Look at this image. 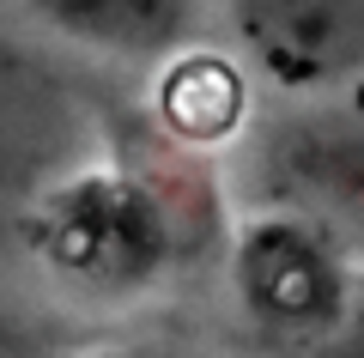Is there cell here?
I'll return each mask as SVG.
<instances>
[{
	"mask_svg": "<svg viewBox=\"0 0 364 358\" xmlns=\"http://www.w3.org/2000/svg\"><path fill=\"white\" fill-rule=\"evenodd\" d=\"M25 249L61 292L134 304L231 249V213L213 152L170 140L158 122L116 128L109 146L25 225Z\"/></svg>",
	"mask_w": 364,
	"mask_h": 358,
	"instance_id": "1",
	"label": "cell"
},
{
	"mask_svg": "<svg viewBox=\"0 0 364 358\" xmlns=\"http://www.w3.org/2000/svg\"><path fill=\"white\" fill-rule=\"evenodd\" d=\"M225 273L237 310L273 352L364 358V261L322 225L286 206H255L231 225Z\"/></svg>",
	"mask_w": 364,
	"mask_h": 358,
	"instance_id": "2",
	"label": "cell"
},
{
	"mask_svg": "<svg viewBox=\"0 0 364 358\" xmlns=\"http://www.w3.org/2000/svg\"><path fill=\"white\" fill-rule=\"evenodd\" d=\"M109 146V122L37 49L0 37V243H25V225L61 182Z\"/></svg>",
	"mask_w": 364,
	"mask_h": 358,
	"instance_id": "3",
	"label": "cell"
},
{
	"mask_svg": "<svg viewBox=\"0 0 364 358\" xmlns=\"http://www.w3.org/2000/svg\"><path fill=\"white\" fill-rule=\"evenodd\" d=\"M261 206L322 225L364 261V115L334 103L298 110L261 134Z\"/></svg>",
	"mask_w": 364,
	"mask_h": 358,
	"instance_id": "4",
	"label": "cell"
},
{
	"mask_svg": "<svg viewBox=\"0 0 364 358\" xmlns=\"http://www.w3.org/2000/svg\"><path fill=\"white\" fill-rule=\"evenodd\" d=\"M243 61L286 98H334L364 79V0H219Z\"/></svg>",
	"mask_w": 364,
	"mask_h": 358,
	"instance_id": "5",
	"label": "cell"
},
{
	"mask_svg": "<svg viewBox=\"0 0 364 358\" xmlns=\"http://www.w3.org/2000/svg\"><path fill=\"white\" fill-rule=\"evenodd\" d=\"M43 31L122 67H164L200 37L207 0H18Z\"/></svg>",
	"mask_w": 364,
	"mask_h": 358,
	"instance_id": "6",
	"label": "cell"
},
{
	"mask_svg": "<svg viewBox=\"0 0 364 358\" xmlns=\"http://www.w3.org/2000/svg\"><path fill=\"white\" fill-rule=\"evenodd\" d=\"M152 122L170 134V140L195 146V152H219L225 140H237L249 122V85L243 67L225 61L213 49H182L176 61L158 67V103Z\"/></svg>",
	"mask_w": 364,
	"mask_h": 358,
	"instance_id": "7",
	"label": "cell"
},
{
	"mask_svg": "<svg viewBox=\"0 0 364 358\" xmlns=\"http://www.w3.org/2000/svg\"><path fill=\"white\" fill-rule=\"evenodd\" d=\"M0 358H67V352H49V340H37L31 328H18L13 316H0Z\"/></svg>",
	"mask_w": 364,
	"mask_h": 358,
	"instance_id": "8",
	"label": "cell"
}]
</instances>
